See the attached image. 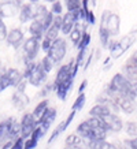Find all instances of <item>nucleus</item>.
<instances>
[{
	"instance_id": "f257e3e1",
	"label": "nucleus",
	"mask_w": 137,
	"mask_h": 149,
	"mask_svg": "<svg viewBox=\"0 0 137 149\" xmlns=\"http://www.w3.org/2000/svg\"><path fill=\"white\" fill-rule=\"evenodd\" d=\"M77 133L84 141L87 142H95V141H103L107 137L108 126L103 119L97 118H89L88 120H84L77 126Z\"/></svg>"
},
{
	"instance_id": "c03bdc74",
	"label": "nucleus",
	"mask_w": 137,
	"mask_h": 149,
	"mask_svg": "<svg viewBox=\"0 0 137 149\" xmlns=\"http://www.w3.org/2000/svg\"><path fill=\"white\" fill-rule=\"evenodd\" d=\"M132 56H133V58H134V59H136V60H137V51H136V52H134V54L132 55Z\"/></svg>"
},
{
	"instance_id": "393cba45",
	"label": "nucleus",
	"mask_w": 137,
	"mask_h": 149,
	"mask_svg": "<svg viewBox=\"0 0 137 149\" xmlns=\"http://www.w3.org/2000/svg\"><path fill=\"white\" fill-rule=\"evenodd\" d=\"M88 3L87 0H82L81 1V6L82 8L85 10V21L84 22H87V25H95L96 23V18H95V14H93V11L92 10L88 8Z\"/></svg>"
},
{
	"instance_id": "4be33fe9",
	"label": "nucleus",
	"mask_w": 137,
	"mask_h": 149,
	"mask_svg": "<svg viewBox=\"0 0 137 149\" xmlns=\"http://www.w3.org/2000/svg\"><path fill=\"white\" fill-rule=\"evenodd\" d=\"M84 145L89 149H118L114 144L108 142L107 140L95 141V142H87V141H84Z\"/></svg>"
},
{
	"instance_id": "c85d7f7f",
	"label": "nucleus",
	"mask_w": 137,
	"mask_h": 149,
	"mask_svg": "<svg viewBox=\"0 0 137 149\" xmlns=\"http://www.w3.org/2000/svg\"><path fill=\"white\" fill-rule=\"evenodd\" d=\"M85 103H87V96L84 95H78V97L75 99V101L73 103V107H71V109H73L74 112H77V111H80V109L84 108V105H85Z\"/></svg>"
},
{
	"instance_id": "4c0bfd02",
	"label": "nucleus",
	"mask_w": 137,
	"mask_h": 149,
	"mask_svg": "<svg viewBox=\"0 0 137 149\" xmlns=\"http://www.w3.org/2000/svg\"><path fill=\"white\" fill-rule=\"evenodd\" d=\"M44 134H45V133H44V130H43V129H41L40 126L37 127L36 130L33 131V134L32 136H30V138H32L33 141H36V142H38V141H40V138L43 136H44Z\"/></svg>"
},
{
	"instance_id": "39448f33",
	"label": "nucleus",
	"mask_w": 137,
	"mask_h": 149,
	"mask_svg": "<svg viewBox=\"0 0 137 149\" xmlns=\"http://www.w3.org/2000/svg\"><path fill=\"white\" fill-rule=\"evenodd\" d=\"M66 52H67V42H66L64 38H60L59 37V38H56V40L52 42L51 49L48 51L47 56H50V58L55 62V64H58L64 59Z\"/></svg>"
},
{
	"instance_id": "c756f323",
	"label": "nucleus",
	"mask_w": 137,
	"mask_h": 149,
	"mask_svg": "<svg viewBox=\"0 0 137 149\" xmlns=\"http://www.w3.org/2000/svg\"><path fill=\"white\" fill-rule=\"evenodd\" d=\"M125 131H126V134L130 136L132 138H137V122H126L125 125Z\"/></svg>"
},
{
	"instance_id": "dca6fc26",
	"label": "nucleus",
	"mask_w": 137,
	"mask_h": 149,
	"mask_svg": "<svg viewBox=\"0 0 137 149\" xmlns=\"http://www.w3.org/2000/svg\"><path fill=\"white\" fill-rule=\"evenodd\" d=\"M29 33H30V37H34L37 40L43 41L45 36V27H44L43 21H32L29 25Z\"/></svg>"
},
{
	"instance_id": "79ce46f5",
	"label": "nucleus",
	"mask_w": 137,
	"mask_h": 149,
	"mask_svg": "<svg viewBox=\"0 0 137 149\" xmlns=\"http://www.w3.org/2000/svg\"><path fill=\"white\" fill-rule=\"evenodd\" d=\"M87 86H88V81H87V79H84V81L81 82L80 88H78V95H82V93H84V91L87 89Z\"/></svg>"
},
{
	"instance_id": "e433bc0d",
	"label": "nucleus",
	"mask_w": 137,
	"mask_h": 149,
	"mask_svg": "<svg viewBox=\"0 0 137 149\" xmlns=\"http://www.w3.org/2000/svg\"><path fill=\"white\" fill-rule=\"evenodd\" d=\"M8 29H7V26H6V23L3 22V19H0V40L3 41L7 38V36H8Z\"/></svg>"
},
{
	"instance_id": "ddd939ff",
	"label": "nucleus",
	"mask_w": 137,
	"mask_h": 149,
	"mask_svg": "<svg viewBox=\"0 0 137 149\" xmlns=\"http://www.w3.org/2000/svg\"><path fill=\"white\" fill-rule=\"evenodd\" d=\"M74 116H75V112L74 111H71L70 112V115H68L67 118H66V120H63V122H60L59 125H58V127L55 129L54 131H52V134H51V137H50V140H48V144H52L58 137L63 133V131H66V129H67L68 126H70V123L73 122V119H74Z\"/></svg>"
},
{
	"instance_id": "b1692460",
	"label": "nucleus",
	"mask_w": 137,
	"mask_h": 149,
	"mask_svg": "<svg viewBox=\"0 0 137 149\" xmlns=\"http://www.w3.org/2000/svg\"><path fill=\"white\" fill-rule=\"evenodd\" d=\"M48 10L45 6L43 4H36L34 6V15H33V21H44L47 15H48Z\"/></svg>"
},
{
	"instance_id": "2f4dec72",
	"label": "nucleus",
	"mask_w": 137,
	"mask_h": 149,
	"mask_svg": "<svg viewBox=\"0 0 137 149\" xmlns=\"http://www.w3.org/2000/svg\"><path fill=\"white\" fill-rule=\"evenodd\" d=\"M82 33H84V32H82L81 29H80L78 26H75L73 32L68 34V36H70V41H71L73 44H75V45H78V44H80V41H81Z\"/></svg>"
},
{
	"instance_id": "9b49d317",
	"label": "nucleus",
	"mask_w": 137,
	"mask_h": 149,
	"mask_svg": "<svg viewBox=\"0 0 137 149\" xmlns=\"http://www.w3.org/2000/svg\"><path fill=\"white\" fill-rule=\"evenodd\" d=\"M117 105H118L119 111H122L123 113H133L136 111V103H134V100L130 99V97H126V96H119L117 99L114 100Z\"/></svg>"
},
{
	"instance_id": "bb28decb",
	"label": "nucleus",
	"mask_w": 137,
	"mask_h": 149,
	"mask_svg": "<svg viewBox=\"0 0 137 149\" xmlns=\"http://www.w3.org/2000/svg\"><path fill=\"white\" fill-rule=\"evenodd\" d=\"M108 49H110V52H111V54L114 55L115 58L121 56V55H122L123 52H125V49H123L122 44H121L119 41H113V42H110Z\"/></svg>"
},
{
	"instance_id": "f3484780",
	"label": "nucleus",
	"mask_w": 137,
	"mask_h": 149,
	"mask_svg": "<svg viewBox=\"0 0 137 149\" xmlns=\"http://www.w3.org/2000/svg\"><path fill=\"white\" fill-rule=\"evenodd\" d=\"M106 123H107V126H108V130L110 131H114V133H118L123 129V122L122 119L117 115V113H110L108 116L103 119Z\"/></svg>"
},
{
	"instance_id": "ea45409f",
	"label": "nucleus",
	"mask_w": 137,
	"mask_h": 149,
	"mask_svg": "<svg viewBox=\"0 0 137 149\" xmlns=\"http://www.w3.org/2000/svg\"><path fill=\"white\" fill-rule=\"evenodd\" d=\"M52 42H54V41L48 40V38H43V41H41V49L44 51L45 54H48V51L51 49V45H52Z\"/></svg>"
},
{
	"instance_id": "f03ea898",
	"label": "nucleus",
	"mask_w": 137,
	"mask_h": 149,
	"mask_svg": "<svg viewBox=\"0 0 137 149\" xmlns=\"http://www.w3.org/2000/svg\"><path fill=\"white\" fill-rule=\"evenodd\" d=\"M74 64H75V59L70 60V63L60 66L56 77L54 81V91L56 96L60 100H66L67 95L71 91V86L74 82Z\"/></svg>"
},
{
	"instance_id": "473e14b6",
	"label": "nucleus",
	"mask_w": 137,
	"mask_h": 149,
	"mask_svg": "<svg viewBox=\"0 0 137 149\" xmlns=\"http://www.w3.org/2000/svg\"><path fill=\"white\" fill-rule=\"evenodd\" d=\"M91 44V34L87 32L82 33V37H81V41H80V44L77 45V48L80 51L81 49H88V47Z\"/></svg>"
},
{
	"instance_id": "423d86ee",
	"label": "nucleus",
	"mask_w": 137,
	"mask_h": 149,
	"mask_svg": "<svg viewBox=\"0 0 137 149\" xmlns=\"http://www.w3.org/2000/svg\"><path fill=\"white\" fill-rule=\"evenodd\" d=\"M19 125H21V137L27 140V138H30L33 131L38 127V120L34 118V115L32 112H26L23 113Z\"/></svg>"
},
{
	"instance_id": "c9c22d12",
	"label": "nucleus",
	"mask_w": 137,
	"mask_h": 149,
	"mask_svg": "<svg viewBox=\"0 0 137 149\" xmlns=\"http://www.w3.org/2000/svg\"><path fill=\"white\" fill-rule=\"evenodd\" d=\"M52 91H54V84H50V85H44L43 88H41V91H40V93H38V96L45 99L47 96L50 95Z\"/></svg>"
},
{
	"instance_id": "a211bd4d",
	"label": "nucleus",
	"mask_w": 137,
	"mask_h": 149,
	"mask_svg": "<svg viewBox=\"0 0 137 149\" xmlns=\"http://www.w3.org/2000/svg\"><path fill=\"white\" fill-rule=\"evenodd\" d=\"M66 7H67V13L71 14L75 21H81V14H82V6H81V1L78 0H66Z\"/></svg>"
},
{
	"instance_id": "a19ab883",
	"label": "nucleus",
	"mask_w": 137,
	"mask_h": 149,
	"mask_svg": "<svg viewBox=\"0 0 137 149\" xmlns=\"http://www.w3.org/2000/svg\"><path fill=\"white\" fill-rule=\"evenodd\" d=\"M37 144H38V142L33 141L32 138H27V140H25V146H23V149H34L37 146Z\"/></svg>"
},
{
	"instance_id": "aec40b11",
	"label": "nucleus",
	"mask_w": 137,
	"mask_h": 149,
	"mask_svg": "<svg viewBox=\"0 0 137 149\" xmlns=\"http://www.w3.org/2000/svg\"><path fill=\"white\" fill-rule=\"evenodd\" d=\"M29 103H30V100H29V97L26 96V93H25V92H18V91L14 92V95H13V104L18 109H23Z\"/></svg>"
},
{
	"instance_id": "a878e982",
	"label": "nucleus",
	"mask_w": 137,
	"mask_h": 149,
	"mask_svg": "<svg viewBox=\"0 0 137 149\" xmlns=\"http://www.w3.org/2000/svg\"><path fill=\"white\" fill-rule=\"evenodd\" d=\"M66 146L67 148H75V146H84V140L78 134H70L66 138Z\"/></svg>"
},
{
	"instance_id": "72a5a7b5",
	"label": "nucleus",
	"mask_w": 137,
	"mask_h": 149,
	"mask_svg": "<svg viewBox=\"0 0 137 149\" xmlns=\"http://www.w3.org/2000/svg\"><path fill=\"white\" fill-rule=\"evenodd\" d=\"M63 11V4L60 1H55L52 3V7H51V13L54 14L55 17H60V14Z\"/></svg>"
},
{
	"instance_id": "a18cd8bd",
	"label": "nucleus",
	"mask_w": 137,
	"mask_h": 149,
	"mask_svg": "<svg viewBox=\"0 0 137 149\" xmlns=\"http://www.w3.org/2000/svg\"><path fill=\"white\" fill-rule=\"evenodd\" d=\"M80 149H89V148H87V146L84 145V146H81V148H80Z\"/></svg>"
},
{
	"instance_id": "58836bf2",
	"label": "nucleus",
	"mask_w": 137,
	"mask_h": 149,
	"mask_svg": "<svg viewBox=\"0 0 137 149\" xmlns=\"http://www.w3.org/2000/svg\"><path fill=\"white\" fill-rule=\"evenodd\" d=\"M10 81H8V78L6 77V72L3 74V75H0V92H3L6 91L7 88H10Z\"/></svg>"
},
{
	"instance_id": "49530a36",
	"label": "nucleus",
	"mask_w": 137,
	"mask_h": 149,
	"mask_svg": "<svg viewBox=\"0 0 137 149\" xmlns=\"http://www.w3.org/2000/svg\"><path fill=\"white\" fill-rule=\"evenodd\" d=\"M0 19H3V18H1V15H0Z\"/></svg>"
},
{
	"instance_id": "5701e85b",
	"label": "nucleus",
	"mask_w": 137,
	"mask_h": 149,
	"mask_svg": "<svg viewBox=\"0 0 137 149\" xmlns=\"http://www.w3.org/2000/svg\"><path fill=\"white\" fill-rule=\"evenodd\" d=\"M48 105H50V100H48V99L41 100L40 103H38V104L36 105V108L33 109V112H32V113L34 115V118H36L37 120H38V119H40V118L43 116V115H44V112H45L47 109L50 108Z\"/></svg>"
},
{
	"instance_id": "6e6552de",
	"label": "nucleus",
	"mask_w": 137,
	"mask_h": 149,
	"mask_svg": "<svg viewBox=\"0 0 137 149\" xmlns=\"http://www.w3.org/2000/svg\"><path fill=\"white\" fill-rule=\"evenodd\" d=\"M47 74L44 70H43V67L40 66V63L36 64V67H34V70L32 71V74H30V77L27 78V84H30L32 86H36V88H38V86L44 85L47 81Z\"/></svg>"
},
{
	"instance_id": "4468645a",
	"label": "nucleus",
	"mask_w": 137,
	"mask_h": 149,
	"mask_svg": "<svg viewBox=\"0 0 137 149\" xmlns=\"http://www.w3.org/2000/svg\"><path fill=\"white\" fill-rule=\"evenodd\" d=\"M19 22L27 23L33 21V15H34V6L33 3H23L19 8Z\"/></svg>"
},
{
	"instance_id": "7ed1b4c3",
	"label": "nucleus",
	"mask_w": 137,
	"mask_h": 149,
	"mask_svg": "<svg viewBox=\"0 0 137 149\" xmlns=\"http://www.w3.org/2000/svg\"><path fill=\"white\" fill-rule=\"evenodd\" d=\"M100 27H104L111 37L119 34V29H121L119 15L115 13H110V11H103L100 19Z\"/></svg>"
},
{
	"instance_id": "f704fd0d",
	"label": "nucleus",
	"mask_w": 137,
	"mask_h": 149,
	"mask_svg": "<svg viewBox=\"0 0 137 149\" xmlns=\"http://www.w3.org/2000/svg\"><path fill=\"white\" fill-rule=\"evenodd\" d=\"M122 149H137V138L125 140L122 144Z\"/></svg>"
},
{
	"instance_id": "7c9ffc66",
	"label": "nucleus",
	"mask_w": 137,
	"mask_h": 149,
	"mask_svg": "<svg viewBox=\"0 0 137 149\" xmlns=\"http://www.w3.org/2000/svg\"><path fill=\"white\" fill-rule=\"evenodd\" d=\"M99 37H100L101 47L108 48V45H110V38H111V36L108 34V32L106 30L104 27H100V29H99Z\"/></svg>"
},
{
	"instance_id": "6ab92c4d",
	"label": "nucleus",
	"mask_w": 137,
	"mask_h": 149,
	"mask_svg": "<svg viewBox=\"0 0 137 149\" xmlns=\"http://www.w3.org/2000/svg\"><path fill=\"white\" fill-rule=\"evenodd\" d=\"M6 77L8 78L10 85L13 86V88H17L23 81L22 72L19 71L18 68H7L6 70Z\"/></svg>"
},
{
	"instance_id": "1a4fd4ad",
	"label": "nucleus",
	"mask_w": 137,
	"mask_h": 149,
	"mask_svg": "<svg viewBox=\"0 0 137 149\" xmlns=\"http://www.w3.org/2000/svg\"><path fill=\"white\" fill-rule=\"evenodd\" d=\"M22 3L19 1H1L0 3V15L1 18H11L14 15L19 14Z\"/></svg>"
},
{
	"instance_id": "9d476101",
	"label": "nucleus",
	"mask_w": 137,
	"mask_h": 149,
	"mask_svg": "<svg viewBox=\"0 0 137 149\" xmlns=\"http://www.w3.org/2000/svg\"><path fill=\"white\" fill-rule=\"evenodd\" d=\"M122 74L130 82H137V60L133 56H130L126 60V63L122 68Z\"/></svg>"
},
{
	"instance_id": "20e7f679",
	"label": "nucleus",
	"mask_w": 137,
	"mask_h": 149,
	"mask_svg": "<svg viewBox=\"0 0 137 149\" xmlns=\"http://www.w3.org/2000/svg\"><path fill=\"white\" fill-rule=\"evenodd\" d=\"M41 49V41L34 38V37H29L25 40L22 45L23 52V63H29V62H34V59L38 55V51Z\"/></svg>"
},
{
	"instance_id": "0eeeda50",
	"label": "nucleus",
	"mask_w": 137,
	"mask_h": 149,
	"mask_svg": "<svg viewBox=\"0 0 137 149\" xmlns=\"http://www.w3.org/2000/svg\"><path fill=\"white\" fill-rule=\"evenodd\" d=\"M7 41V44L10 47H13L14 49H18L19 47L23 45V42H25V34H23L22 29H19V27H14L8 32V36L6 38Z\"/></svg>"
},
{
	"instance_id": "412c9836",
	"label": "nucleus",
	"mask_w": 137,
	"mask_h": 149,
	"mask_svg": "<svg viewBox=\"0 0 137 149\" xmlns=\"http://www.w3.org/2000/svg\"><path fill=\"white\" fill-rule=\"evenodd\" d=\"M110 113H114V112H111L107 107L100 105V104H96L95 107L89 111V115H91L92 118H97V119H106Z\"/></svg>"
},
{
	"instance_id": "2eb2a0df",
	"label": "nucleus",
	"mask_w": 137,
	"mask_h": 149,
	"mask_svg": "<svg viewBox=\"0 0 137 149\" xmlns=\"http://www.w3.org/2000/svg\"><path fill=\"white\" fill-rule=\"evenodd\" d=\"M77 23L78 22L75 21V18H74L71 14L66 13L62 17V30H60V33L64 34V36H68L74 30V27L77 26Z\"/></svg>"
},
{
	"instance_id": "37998d69",
	"label": "nucleus",
	"mask_w": 137,
	"mask_h": 149,
	"mask_svg": "<svg viewBox=\"0 0 137 149\" xmlns=\"http://www.w3.org/2000/svg\"><path fill=\"white\" fill-rule=\"evenodd\" d=\"M26 85H27V81H26V79H23V81L21 82V84H19V85L17 86L15 89H17L18 92H25V89H26Z\"/></svg>"
},
{
	"instance_id": "f8f14e48",
	"label": "nucleus",
	"mask_w": 137,
	"mask_h": 149,
	"mask_svg": "<svg viewBox=\"0 0 137 149\" xmlns=\"http://www.w3.org/2000/svg\"><path fill=\"white\" fill-rule=\"evenodd\" d=\"M56 109L55 108H48L44 112V115L38 119V126L44 130V133H47L48 131V129L51 127V125L54 123V120L56 119Z\"/></svg>"
},
{
	"instance_id": "cd10ccee",
	"label": "nucleus",
	"mask_w": 137,
	"mask_h": 149,
	"mask_svg": "<svg viewBox=\"0 0 137 149\" xmlns=\"http://www.w3.org/2000/svg\"><path fill=\"white\" fill-rule=\"evenodd\" d=\"M40 66L43 67V70H44V71L48 74V72H51V71H52V68L55 67V62L50 58V56H47V55H45L44 58L41 59Z\"/></svg>"
}]
</instances>
